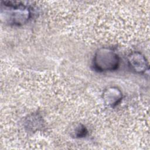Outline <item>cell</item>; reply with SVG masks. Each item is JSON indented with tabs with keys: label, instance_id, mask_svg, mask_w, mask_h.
Listing matches in <instances>:
<instances>
[{
	"label": "cell",
	"instance_id": "6da1fadb",
	"mask_svg": "<svg viewBox=\"0 0 150 150\" xmlns=\"http://www.w3.org/2000/svg\"><path fill=\"white\" fill-rule=\"evenodd\" d=\"M94 66L98 71H108L115 70L119 63L118 56L108 49H100L94 59Z\"/></svg>",
	"mask_w": 150,
	"mask_h": 150
},
{
	"label": "cell",
	"instance_id": "7a4b0ae2",
	"mask_svg": "<svg viewBox=\"0 0 150 150\" xmlns=\"http://www.w3.org/2000/svg\"><path fill=\"white\" fill-rule=\"evenodd\" d=\"M128 60L129 64L135 71L141 73L145 71L148 66L144 57L138 53L131 54Z\"/></svg>",
	"mask_w": 150,
	"mask_h": 150
},
{
	"label": "cell",
	"instance_id": "3957f363",
	"mask_svg": "<svg viewBox=\"0 0 150 150\" xmlns=\"http://www.w3.org/2000/svg\"><path fill=\"white\" fill-rule=\"evenodd\" d=\"M109 89L110 90H107V93H105V99L107 100L108 104L112 105L118 102V100L121 98V95L120 93H118V90L112 88Z\"/></svg>",
	"mask_w": 150,
	"mask_h": 150
}]
</instances>
